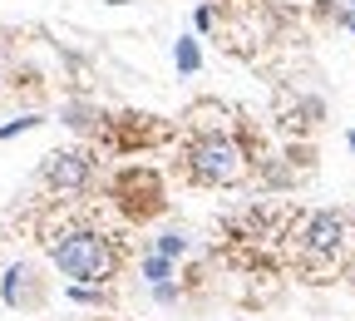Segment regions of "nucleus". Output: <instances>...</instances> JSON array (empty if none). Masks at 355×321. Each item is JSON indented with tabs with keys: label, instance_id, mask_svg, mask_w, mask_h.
I'll list each match as a JSON object with an SVG mask.
<instances>
[{
	"label": "nucleus",
	"instance_id": "f257e3e1",
	"mask_svg": "<svg viewBox=\"0 0 355 321\" xmlns=\"http://www.w3.org/2000/svg\"><path fill=\"white\" fill-rule=\"evenodd\" d=\"M50 257L79 287H104V282L119 277V252L99 227H64L55 238V247H50Z\"/></svg>",
	"mask_w": 355,
	"mask_h": 321
},
{
	"label": "nucleus",
	"instance_id": "f03ea898",
	"mask_svg": "<svg viewBox=\"0 0 355 321\" xmlns=\"http://www.w3.org/2000/svg\"><path fill=\"white\" fill-rule=\"evenodd\" d=\"M183 168H188L193 183H202V188H232V183H242V173H247V149H242V139H232V133L207 129V133H198L188 144Z\"/></svg>",
	"mask_w": 355,
	"mask_h": 321
},
{
	"label": "nucleus",
	"instance_id": "7ed1b4c3",
	"mask_svg": "<svg viewBox=\"0 0 355 321\" xmlns=\"http://www.w3.org/2000/svg\"><path fill=\"white\" fill-rule=\"evenodd\" d=\"M114 203H119V213H123L128 222L158 217V213H163V178H158L153 168H144V163L123 168V173L114 178Z\"/></svg>",
	"mask_w": 355,
	"mask_h": 321
},
{
	"label": "nucleus",
	"instance_id": "20e7f679",
	"mask_svg": "<svg viewBox=\"0 0 355 321\" xmlns=\"http://www.w3.org/2000/svg\"><path fill=\"white\" fill-rule=\"evenodd\" d=\"M40 178L50 183L55 193L74 198V193H84L89 183H94V158H89L84 149H64V154H50V158H44V168H40Z\"/></svg>",
	"mask_w": 355,
	"mask_h": 321
},
{
	"label": "nucleus",
	"instance_id": "39448f33",
	"mask_svg": "<svg viewBox=\"0 0 355 321\" xmlns=\"http://www.w3.org/2000/svg\"><path fill=\"white\" fill-rule=\"evenodd\" d=\"M340 242H345V217L340 213H316L306 222V233H301V247L311 257H336Z\"/></svg>",
	"mask_w": 355,
	"mask_h": 321
},
{
	"label": "nucleus",
	"instance_id": "423d86ee",
	"mask_svg": "<svg viewBox=\"0 0 355 321\" xmlns=\"http://www.w3.org/2000/svg\"><path fill=\"white\" fill-rule=\"evenodd\" d=\"M30 292H35V267L30 262H15L6 277H0V297L10 306H30Z\"/></svg>",
	"mask_w": 355,
	"mask_h": 321
},
{
	"label": "nucleus",
	"instance_id": "0eeeda50",
	"mask_svg": "<svg viewBox=\"0 0 355 321\" xmlns=\"http://www.w3.org/2000/svg\"><path fill=\"white\" fill-rule=\"evenodd\" d=\"M64 124H69V129H94L99 114L89 109V104H69V109H64Z\"/></svg>",
	"mask_w": 355,
	"mask_h": 321
},
{
	"label": "nucleus",
	"instance_id": "6e6552de",
	"mask_svg": "<svg viewBox=\"0 0 355 321\" xmlns=\"http://www.w3.org/2000/svg\"><path fill=\"white\" fill-rule=\"evenodd\" d=\"M202 65V55H198V40H178V69L183 74H193Z\"/></svg>",
	"mask_w": 355,
	"mask_h": 321
},
{
	"label": "nucleus",
	"instance_id": "1a4fd4ad",
	"mask_svg": "<svg viewBox=\"0 0 355 321\" xmlns=\"http://www.w3.org/2000/svg\"><path fill=\"white\" fill-rule=\"evenodd\" d=\"M40 124V114H20V119H10V124H0V139H15V133H25V129H35Z\"/></svg>",
	"mask_w": 355,
	"mask_h": 321
},
{
	"label": "nucleus",
	"instance_id": "9d476101",
	"mask_svg": "<svg viewBox=\"0 0 355 321\" xmlns=\"http://www.w3.org/2000/svg\"><path fill=\"white\" fill-rule=\"evenodd\" d=\"M153 252H163V257H183V252H188V238L168 233V238H158V247H153Z\"/></svg>",
	"mask_w": 355,
	"mask_h": 321
},
{
	"label": "nucleus",
	"instance_id": "9b49d317",
	"mask_svg": "<svg viewBox=\"0 0 355 321\" xmlns=\"http://www.w3.org/2000/svg\"><path fill=\"white\" fill-rule=\"evenodd\" d=\"M321 10H331V15H355V0H321Z\"/></svg>",
	"mask_w": 355,
	"mask_h": 321
},
{
	"label": "nucleus",
	"instance_id": "f8f14e48",
	"mask_svg": "<svg viewBox=\"0 0 355 321\" xmlns=\"http://www.w3.org/2000/svg\"><path fill=\"white\" fill-rule=\"evenodd\" d=\"M212 20H217V10H212V6H198V15H193V25H198V30H212Z\"/></svg>",
	"mask_w": 355,
	"mask_h": 321
},
{
	"label": "nucleus",
	"instance_id": "ddd939ff",
	"mask_svg": "<svg viewBox=\"0 0 355 321\" xmlns=\"http://www.w3.org/2000/svg\"><path fill=\"white\" fill-rule=\"evenodd\" d=\"M336 20H340V25H345V30L355 35V15H336Z\"/></svg>",
	"mask_w": 355,
	"mask_h": 321
},
{
	"label": "nucleus",
	"instance_id": "4468645a",
	"mask_svg": "<svg viewBox=\"0 0 355 321\" xmlns=\"http://www.w3.org/2000/svg\"><path fill=\"white\" fill-rule=\"evenodd\" d=\"M345 144H350V149H355V129H350V133H345Z\"/></svg>",
	"mask_w": 355,
	"mask_h": 321
},
{
	"label": "nucleus",
	"instance_id": "2eb2a0df",
	"mask_svg": "<svg viewBox=\"0 0 355 321\" xmlns=\"http://www.w3.org/2000/svg\"><path fill=\"white\" fill-rule=\"evenodd\" d=\"M109 6H123V0H109Z\"/></svg>",
	"mask_w": 355,
	"mask_h": 321
}]
</instances>
